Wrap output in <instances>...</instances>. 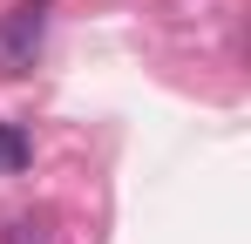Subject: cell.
Instances as JSON below:
<instances>
[{
    "mask_svg": "<svg viewBox=\"0 0 251 244\" xmlns=\"http://www.w3.org/2000/svg\"><path fill=\"white\" fill-rule=\"evenodd\" d=\"M48 34V0H21L7 21H0V75H27Z\"/></svg>",
    "mask_w": 251,
    "mask_h": 244,
    "instance_id": "obj_1",
    "label": "cell"
},
{
    "mask_svg": "<svg viewBox=\"0 0 251 244\" xmlns=\"http://www.w3.org/2000/svg\"><path fill=\"white\" fill-rule=\"evenodd\" d=\"M27 156H34V149H27V136H21L14 122H0V176H14V170H27Z\"/></svg>",
    "mask_w": 251,
    "mask_h": 244,
    "instance_id": "obj_2",
    "label": "cell"
},
{
    "mask_svg": "<svg viewBox=\"0 0 251 244\" xmlns=\"http://www.w3.org/2000/svg\"><path fill=\"white\" fill-rule=\"evenodd\" d=\"M0 244H48V224L41 217H14V224L0 231Z\"/></svg>",
    "mask_w": 251,
    "mask_h": 244,
    "instance_id": "obj_3",
    "label": "cell"
}]
</instances>
